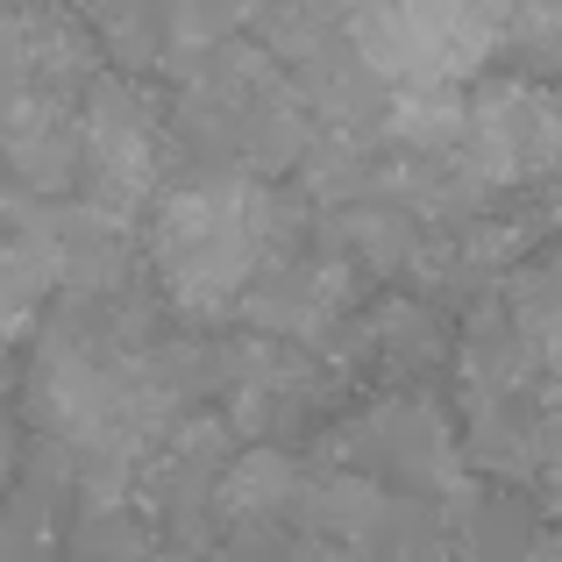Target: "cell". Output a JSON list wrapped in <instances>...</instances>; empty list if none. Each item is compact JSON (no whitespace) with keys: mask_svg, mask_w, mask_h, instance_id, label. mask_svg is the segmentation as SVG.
Instances as JSON below:
<instances>
[{"mask_svg":"<svg viewBox=\"0 0 562 562\" xmlns=\"http://www.w3.org/2000/svg\"><path fill=\"white\" fill-rule=\"evenodd\" d=\"M506 43L535 57H562V0H506Z\"/></svg>","mask_w":562,"mask_h":562,"instance_id":"8992f818","label":"cell"},{"mask_svg":"<svg viewBox=\"0 0 562 562\" xmlns=\"http://www.w3.org/2000/svg\"><path fill=\"white\" fill-rule=\"evenodd\" d=\"M221 506L228 513H278V506H292V463L278 449H257V456H243L235 463V477L221 484Z\"/></svg>","mask_w":562,"mask_h":562,"instance_id":"5b68a950","label":"cell"},{"mask_svg":"<svg viewBox=\"0 0 562 562\" xmlns=\"http://www.w3.org/2000/svg\"><path fill=\"white\" fill-rule=\"evenodd\" d=\"M271 243H278V192L257 171H214V179L171 186L150 221L157 278L200 321L235 314V300L271 263Z\"/></svg>","mask_w":562,"mask_h":562,"instance_id":"6da1fadb","label":"cell"},{"mask_svg":"<svg viewBox=\"0 0 562 562\" xmlns=\"http://www.w3.org/2000/svg\"><path fill=\"white\" fill-rule=\"evenodd\" d=\"M527 335H535V349L549 357V371L562 378V263L541 271V285L527 292Z\"/></svg>","mask_w":562,"mask_h":562,"instance_id":"52a82bcc","label":"cell"},{"mask_svg":"<svg viewBox=\"0 0 562 562\" xmlns=\"http://www.w3.org/2000/svg\"><path fill=\"white\" fill-rule=\"evenodd\" d=\"M314 8H321V14H328V22H349V14H357V8H363V0H314Z\"/></svg>","mask_w":562,"mask_h":562,"instance_id":"ba28073f","label":"cell"},{"mask_svg":"<svg viewBox=\"0 0 562 562\" xmlns=\"http://www.w3.org/2000/svg\"><path fill=\"white\" fill-rule=\"evenodd\" d=\"M79 171H86V206L100 221H136V206L157 192L165 171V122L157 108L122 79H93L79 114Z\"/></svg>","mask_w":562,"mask_h":562,"instance_id":"7a4b0ae2","label":"cell"},{"mask_svg":"<svg viewBox=\"0 0 562 562\" xmlns=\"http://www.w3.org/2000/svg\"><path fill=\"white\" fill-rule=\"evenodd\" d=\"M406 14L420 65L441 79H470L484 71V57L506 43V0H392Z\"/></svg>","mask_w":562,"mask_h":562,"instance_id":"277c9868","label":"cell"},{"mask_svg":"<svg viewBox=\"0 0 562 562\" xmlns=\"http://www.w3.org/2000/svg\"><path fill=\"white\" fill-rule=\"evenodd\" d=\"M477 186H520L562 171V86L549 79H498L470 100V128L456 143Z\"/></svg>","mask_w":562,"mask_h":562,"instance_id":"3957f363","label":"cell"}]
</instances>
